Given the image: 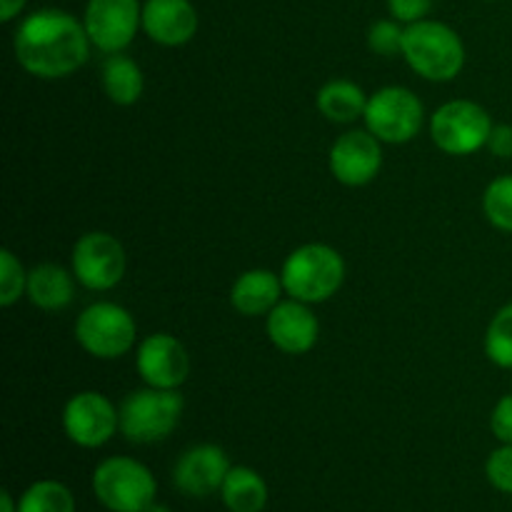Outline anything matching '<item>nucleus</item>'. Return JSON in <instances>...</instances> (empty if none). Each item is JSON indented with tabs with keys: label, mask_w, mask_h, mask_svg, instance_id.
Here are the masks:
<instances>
[{
	"label": "nucleus",
	"mask_w": 512,
	"mask_h": 512,
	"mask_svg": "<svg viewBox=\"0 0 512 512\" xmlns=\"http://www.w3.org/2000/svg\"><path fill=\"white\" fill-rule=\"evenodd\" d=\"M198 10L190 0H145L143 30L153 43L180 48L198 33Z\"/></svg>",
	"instance_id": "16"
},
{
	"label": "nucleus",
	"mask_w": 512,
	"mask_h": 512,
	"mask_svg": "<svg viewBox=\"0 0 512 512\" xmlns=\"http://www.w3.org/2000/svg\"><path fill=\"white\" fill-rule=\"evenodd\" d=\"M95 500L110 512H143L158 498V480L148 465L128 455L100 460L90 478Z\"/></svg>",
	"instance_id": "4"
},
{
	"label": "nucleus",
	"mask_w": 512,
	"mask_h": 512,
	"mask_svg": "<svg viewBox=\"0 0 512 512\" xmlns=\"http://www.w3.org/2000/svg\"><path fill=\"white\" fill-rule=\"evenodd\" d=\"M280 280L288 298L300 303H325L340 290L345 280V260L325 243H308L295 248L280 268Z\"/></svg>",
	"instance_id": "3"
},
{
	"label": "nucleus",
	"mask_w": 512,
	"mask_h": 512,
	"mask_svg": "<svg viewBox=\"0 0 512 512\" xmlns=\"http://www.w3.org/2000/svg\"><path fill=\"white\" fill-rule=\"evenodd\" d=\"M120 433L135 445H153L170 438L183 418L185 400L178 390L145 388L133 390L120 403Z\"/></svg>",
	"instance_id": "5"
},
{
	"label": "nucleus",
	"mask_w": 512,
	"mask_h": 512,
	"mask_svg": "<svg viewBox=\"0 0 512 512\" xmlns=\"http://www.w3.org/2000/svg\"><path fill=\"white\" fill-rule=\"evenodd\" d=\"M485 355L493 365L512 370V303L503 305L485 330Z\"/></svg>",
	"instance_id": "23"
},
{
	"label": "nucleus",
	"mask_w": 512,
	"mask_h": 512,
	"mask_svg": "<svg viewBox=\"0 0 512 512\" xmlns=\"http://www.w3.org/2000/svg\"><path fill=\"white\" fill-rule=\"evenodd\" d=\"M88 30L75 15L58 8L30 13L13 38L20 68L43 80L68 78L90 58Z\"/></svg>",
	"instance_id": "1"
},
{
	"label": "nucleus",
	"mask_w": 512,
	"mask_h": 512,
	"mask_svg": "<svg viewBox=\"0 0 512 512\" xmlns=\"http://www.w3.org/2000/svg\"><path fill=\"white\" fill-rule=\"evenodd\" d=\"M75 340L93 358L118 360L135 348L138 328H135L133 315L123 305L100 300L78 315Z\"/></svg>",
	"instance_id": "6"
},
{
	"label": "nucleus",
	"mask_w": 512,
	"mask_h": 512,
	"mask_svg": "<svg viewBox=\"0 0 512 512\" xmlns=\"http://www.w3.org/2000/svg\"><path fill=\"white\" fill-rule=\"evenodd\" d=\"M135 368L150 388L178 390L190 375L188 350L175 335L153 333L140 340L135 350Z\"/></svg>",
	"instance_id": "12"
},
{
	"label": "nucleus",
	"mask_w": 512,
	"mask_h": 512,
	"mask_svg": "<svg viewBox=\"0 0 512 512\" xmlns=\"http://www.w3.org/2000/svg\"><path fill=\"white\" fill-rule=\"evenodd\" d=\"M483 213L493 228L512 233V173L500 175L485 188Z\"/></svg>",
	"instance_id": "24"
},
{
	"label": "nucleus",
	"mask_w": 512,
	"mask_h": 512,
	"mask_svg": "<svg viewBox=\"0 0 512 512\" xmlns=\"http://www.w3.org/2000/svg\"><path fill=\"white\" fill-rule=\"evenodd\" d=\"M265 318H268L265 328H268L270 343L280 353L305 355L318 343L320 323L308 303H300L295 298L280 300Z\"/></svg>",
	"instance_id": "15"
},
{
	"label": "nucleus",
	"mask_w": 512,
	"mask_h": 512,
	"mask_svg": "<svg viewBox=\"0 0 512 512\" xmlns=\"http://www.w3.org/2000/svg\"><path fill=\"white\" fill-rule=\"evenodd\" d=\"M143 512H173V508H168V505H163V503H158V500H155V503L148 505V508H145Z\"/></svg>",
	"instance_id": "33"
},
{
	"label": "nucleus",
	"mask_w": 512,
	"mask_h": 512,
	"mask_svg": "<svg viewBox=\"0 0 512 512\" xmlns=\"http://www.w3.org/2000/svg\"><path fill=\"white\" fill-rule=\"evenodd\" d=\"M73 275L83 288L105 293L113 290L125 275V248L115 235L93 230L75 240Z\"/></svg>",
	"instance_id": "9"
},
{
	"label": "nucleus",
	"mask_w": 512,
	"mask_h": 512,
	"mask_svg": "<svg viewBox=\"0 0 512 512\" xmlns=\"http://www.w3.org/2000/svg\"><path fill=\"white\" fill-rule=\"evenodd\" d=\"M383 168V143L370 130H348L330 148V173L348 188L373 183Z\"/></svg>",
	"instance_id": "13"
},
{
	"label": "nucleus",
	"mask_w": 512,
	"mask_h": 512,
	"mask_svg": "<svg viewBox=\"0 0 512 512\" xmlns=\"http://www.w3.org/2000/svg\"><path fill=\"white\" fill-rule=\"evenodd\" d=\"M100 83H103L105 95L115 105H133L138 103L145 90V78L140 65L123 53H113L105 58L103 70H100Z\"/></svg>",
	"instance_id": "21"
},
{
	"label": "nucleus",
	"mask_w": 512,
	"mask_h": 512,
	"mask_svg": "<svg viewBox=\"0 0 512 512\" xmlns=\"http://www.w3.org/2000/svg\"><path fill=\"white\" fill-rule=\"evenodd\" d=\"M433 8V0H388V10L398 23H418Z\"/></svg>",
	"instance_id": "29"
},
{
	"label": "nucleus",
	"mask_w": 512,
	"mask_h": 512,
	"mask_svg": "<svg viewBox=\"0 0 512 512\" xmlns=\"http://www.w3.org/2000/svg\"><path fill=\"white\" fill-rule=\"evenodd\" d=\"M315 105H318L320 115L330 123L348 125L355 123L365 115V108H368V95L353 80H330L323 88L318 90V98H315Z\"/></svg>",
	"instance_id": "19"
},
{
	"label": "nucleus",
	"mask_w": 512,
	"mask_h": 512,
	"mask_svg": "<svg viewBox=\"0 0 512 512\" xmlns=\"http://www.w3.org/2000/svg\"><path fill=\"white\" fill-rule=\"evenodd\" d=\"M63 430L78 448H103L120 430V410L103 393L83 390L65 403Z\"/></svg>",
	"instance_id": "11"
},
{
	"label": "nucleus",
	"mask_w": 512,
	"mask_h": 512,
	"mask_svg": "<svg viewBox=\"0 0 512 512\" xmlns=\"http://www.w3.org/2000/svg\"><path fill=\"white\" fill-rule=\"evenodd\" d=\"M0 512H18V500H13L8 490H3L0 495Z\"/></svg>",
	"instance_id": "32"
},
{
	"label": "nucleus",
	"mask_w": 512,
	"mask_h": 512,
	"mask_svg": "<svg viewBox=\"0 0 512 512\" xmlns=\"http://www.w3.org/2000/svg\"><path fill=\"white\" fill-rule=\"evenodd\" d=\"M220 498L230 512H263L268 505V483L258 470L233 465L220 488Z\"/></svg>",
	"instance_id": "20"
},
{
	"label": "nucleus",
	"mask_w": 512,
	"mask_h": 512,
	"mask_svg": "<svg viewBox=\"0 0 512 512\" xmlns=\"http://www.w3.org/2000/svg\"><path fill=\"white\" fill-rule=\"evenodd\" d=\"M230 468L233 465L220 445H193L175 463L173 485L188 498H210V495L220 493Z\"/></svg>",
	"instance_id": "14"
},
{
	"label": "nucleus",
	"mask_w": 512,
	"mask_h": 512,
	"mask_svg": "<svg viewBox=\"0 0 512 512\" xmlns=\"http://www.w3.org/2000/svg\"><path fill=\"white\" fill-rule=\"evenodd\" d=\"M28 288V273L13 250H0V305L10 308L18 303Z\"/></svg>",
	"instance_id": "25"
},
{
	"label": "nucleus",
	"mask_w": 512,
	"mask_h": 512,
	"mask_svg": "<svg viewBox=\"0 0 512 512\" xmlns=\"http://www.w3.org/2000/svg\"><path fill=\"white\" fill-rule=\"evenodd\" d=\"M25 3H28V0H0V20H3V23H10L15 15H20Z\"/></svg>",
	"instance_id": "31"
},
{
	"label": "nucleus",
	"mask_w": 512,
	"mask_h": 512,
	"mask_svg": "<svg viewBox=\"0 0 512 512\" xmlns=\"http://www.w3.org/2000/svg\"><path fill=\"white\" fill-rule=\"evenodd\" d=\"M18 512H75V498L60 480H38L20 495Z\"/></svg>",
	"instance_id": "22"
},
{
	"label": "nucleus",
	"mask_w": 512,
	"mask_h": 512,
	"mask_svg": "<svg viewBox=\"0 0 512 512\" xmlns=\"http://www.w3.org/2000/svg\"><path fill=\"white\" fill-rule=\"evenodd\" d=\"M83 25L93 48L123 53L143 28V5L140 0H88Z\"/></svg>",
	"instance_id": "10"
},
{
	"label": "nucleus",
	"mask_w": 512,
	"mask_h": 512,
	"mask_svg": "<svg viewBox=\"0 0 512 512\" xmlns=\"http://www.w3.org/2000/svg\"><path fill=\"white\" fill-rule=\"evenodd\" d=\"M488 150L495 158H512V125H493V133L488 138Z\"/></svg>",
	"instance_id": "30"
},
{
	"label": "nucleus",
	"mask_w": 512,
	"mask_h": 512,
	"mask_svg": "<svg viewBox=\"0 0 512 512\" xmlns=\"http://www.w3.org/2000/svg\"><path fill=\"white\" fill-rule=\"evenodd\" d=\"M75 275L68 273L65 268L55 263H40L28 273V295L30 303L35 308L45 310V313H55V310H65L75 298Z\"/></svg>",
	"instance_id": "18"
},
{
	"label": "nucleus",
	"mask_w": 512,
	"mask_h": 512,
	"mask_svg": "<svg viewBox=\"0 0 512 512\" xmlns=\"http://www.w3.org/2000/svg\"><path fill=\"white\" fill-rule=\"evenodd\" d=\"M285 293L283 280L278 273L268 268L245 270L230 290V303L245 318H258L268 315L280 303V295Z\"/></svg>",
	"instance_id": "17"
},
{
	"label": "nucleus",
	"mask_w": 512,
	"mask_h": 512,
	"mask_svg": "<svg viewBox=\"0 0 512 512\" xmlns=\"http://www.w3.org/2000/svg\"><path fill=\"white\" fill-rule=\"evenodd\" d=\"M485 475H488V483L495 490L512 495V445H500L498 450L488 455Z\"/></svg>",
	"instance_id": "27"
},
{
	"label": "nucleus",
	"mask_w": 512,
	"mask_h": 512,
	"mask_svg": "<svg viewBox=\"0 0 512 512\" xmlns=\"http://www.w3.org/2000/svg\"><path fill=\"white\" fill-rule=\"evenodd\" d=\"M403 55L410 68L430 83L458 78L465 65L463 38L440 20H418L405 25Z\"/></svg>",
	"instance_id": "2"
},
{
	"label": "nucleus",
	"mask_w": 512,
	"mask_h": 512,
	"mask_svg": "<svg viewBox=\"0 0 512 512\" xmlns=\"http://www.w3.org/2000/svg\"><path fill=\"white\" fill-rule=\"evenodd\" d=\"M490 430L503 445H512V395H503L490 415Z\"/></svg>",
	"instance_id": "28"
},
{
	"label": "nucleus",
	"mask_w": 512,
	"mask_h": 512,
	"mask_svg": "<svg viewBox=\"0 0 512 512\" xmlns=\"http://www.w3.org/2000/svg\"><path fill=\"white\" fill-rule=\"evenodd\" d=\"M493 118L473 100H450L430 118V138L448 155H473L488 148Z\"/></svg>",
	"instance_id": "8"
},
{
	"label": "nucleus",
	"mask_w": 512,
	"mask_h": 512,
	"mask_svg": "<svg viewBox=\"0 0 512 512\" xmlns=\"http://www.w3.org/2000/svg\"><path fill=\"white\" fill-rule=\"evenodd\" d=\"M363 120L365 130H370L380 143L403 145L410 143L423 128L425 108L413 90L403 85H388L368 95Z\"/></svg>",
	"instance_id": "7"
},
{
	"label": "nucleus",
	"mask_w": 512,
	"mask_h": 512,
	"mask_svg": "<svg viewBox=\"0 0 512 512\" xmlns=\"http://www.w3.org/2000/svg\"><path fill=\"white\" fill-rule=\"evenodd\" d=\"M403 35L405 28L398 20H375L368 30V45L373 53L393 58V55L403 53Z\"/></svg>",
	"instance_id": "26"
}]
</instances>
